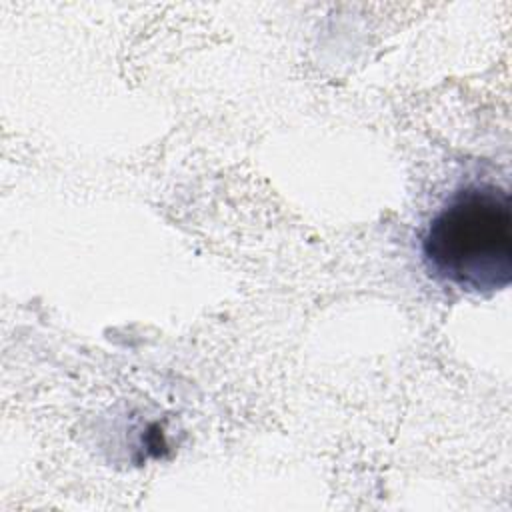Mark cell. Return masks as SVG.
I'll return each mask as SVG.
<instances>
[{
	"label": "cell",
	"instance_id": "1",
	"mask_svg": "<svg viewBox=\"0 0 512 512\" xmlns=\"http://www.w3.org/2000/svg\"><path fill=\"white\" fill-rule=\"evenodd\" d=\"M428 272L454 288L488 294L512 282V204L494 184L458 188L430 218L422 242Z\"/></svg>",
	"mask_w": 512,
	"mask_h": 512
}]
</instances>
